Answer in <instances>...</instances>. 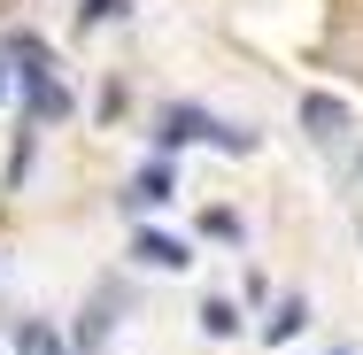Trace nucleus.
Segmentation results:
<instances>
[{
  "label": "nucleus",
  "instance_id": "nucleus-1",
  "mask_svg": "<svg viewBox=\"0 0 363 355\" xmlns=\"http://www.w3.org/2000/svg\"><path fill=\"white\" fill-rule=\"evenodd\" d=\"M186 140H217V147H232V154H240V132H224V124H209V116H201V108H170V116H162V147H186Z\"/></svg>",
  "mask_w": 363,
  "mask_h": 355
},
{
  "label": "nucleus",
  "instance_id": "nucleus-2",
  "mask_svg": "<svg viewBox=\"0 0 363 355\" xmlns=\"http://www.w3.org/2000/svg\"><path fill=\"white\" fill-rule=\"evenodd\" d=\"M132 255L155 263V271H186V263H194V255H186V240H170V232H140V240H132Z\"/></svg>",
  "mask_w": 363,
  "mask_h": 355
},
{
  "label": "nucleus",
  "instance_id": "nucleus-3",
  "mask_svg": "<svg viewBox=\"0 0 363 355\" xmlns=\"http://www.w3.org/2000/svg\"><path fill=\"white\" fill-rule=\"evenodd\" d=\"M16 355H62V332H55L47 317H23V325H16Z\"/></svg>",
  "mask_w": 363,
  "mask_h": 355
},
{
  "label": "nucleus",
  "instance_id": "nucleus-4",
  "mask_svg": "<svg viewBox=\"0 0 363 355\" xmlns=\"http://www.w3.org/2000/svg\"><path fill=\"white\" fill-rule=\"evenodd\" d=\"M132 201H140V209H155V201H170V170H162V162L132 178Z\"/></svg>",
  "mask_w": 363,
  "mask_h": 355
},
{
  "label": "nucleus",
  "instance_id": "nucleus-5",
  "mask_svg": "<svg viewBox=\"0 0 363 355\" xmlns=\"http://www.w3.org/2000/svg\"><path fill=\"white\" fill-rule=\"evenodd\" d=\"M201 332L232 340V332H240V309H232V301H201Z\"/></svg>",
  "mask_w": 363,
  "mask_h": 355
},
{
  "label": "nucleus",
  "instance_id": "nucleus-6",
  "mask_svg": "<svg viewBox=\"0 0 363 355\" xmlns=\"http://www.w3.org/2000/svg\"><path fill=\"white\" fill-rule=\"evenodd\" d=\"M301 124H317V140L340 132V101H301Z\"/></svg>",
  "mask_w": 363,
  "mask_h": 355
},
{
  "label": "nucleus",
  "instance_id": "nucleus-7",
  "mask_svg": "<svg viewBox=\"0 0 363 355\" xmlns=\"http://www.w3.org/2000/svg\"><path fill=\"white\" fill-rule=\"evenodd\" d=\"M263 332H271V340H294V332H301V301H286V309H279Z\"/></svg>",
  "mask_w": 363,
  "mask_h": 355
},
{
  "label": "nucleus",
  "instance_id": "nucleus-8",
  "mask_svg": "<svg viewBox=\"0 0 363 355\" xmlns=\"http://www.w3.org/2000/svg\"><path fill=\"white\" fill-rule=\"evenodd\" d=\"M116 8H124V0H85V8H77V23H108Z\"/></svg>",
  "mask_w": 363,
  "mask_h": 355
},
{
  "label": "nucleus",
  "instance_id": "nucleus-9",
  "mask_svg": "<svg viewBox=\"0 0 363 355\" xmlns=\"http://www.w3.org/2000/svg\"><path fill=\"white\" fill-rule=\"evenodd\" d=\"M0 101H8V70H0Z\"/></svg>",
  "mask_w": 363,
  "mask_h": 355
},
{
  "label": "nucleus",
  "instance_id": "nucleus-10",
  "mask_svg": "<svg viewBox=\"0 0 363 355\" xmlns=\"http://www.w3.org/2000/svg\"><path fill=\"white\" fill-rule=\"evenodd\" d=\"M356 170H363V147H356Z\"/></svg>",
  "mask_w": 363,
  "mask_h": 355
}]
</instances>
